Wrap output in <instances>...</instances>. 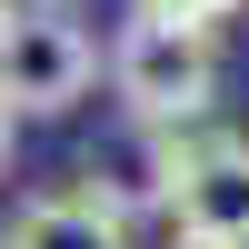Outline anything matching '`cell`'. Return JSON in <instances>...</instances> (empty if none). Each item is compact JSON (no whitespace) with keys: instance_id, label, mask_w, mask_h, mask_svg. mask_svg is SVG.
<instances>
[{"instance_id":"5","label":"cell","mask_w":249,"mask_h":249,"mask_svg":"<svg viewBox=\"0 0 249 249\" xmlns=\"http://www.w3.org/2000/svg\"><path fill=\"white\" fill-rule=\"evenodd\" d=\"M130 10H160V20H199V30H219V20H239L249 0H130Z\"/></svg>"},{"instance_id":"8","label":"cell","mask_w":249,"mask_h":249,"mask_svg":"<svg viewBox=\"0 0 249 249\" xmlns=\"http://www.w3.org/2000/svg\"><path fill=\"white\" fill-rule=\"evenodd\" d=\"M0 10H10V0H0Z\"/></svg>"},{"instance_id":"3","label":"cell","mask_w":249,"mask_h":249,"mask_svg":"<svg viewBox=\"0 0 249 249\" xmlns=\"http://www.w3.org/2000/svg\"><path fill=\"white\" fill-rule=\"evenodd\" d=\"M160 210L199 249H249V130H190V160Z\"/></svg>"},{"instance_id":"4","label":"cell","mask_w":249,"mask_h":249,"mask_svg":"<svg viewBox=\"0 0 249 249\" xmlns=\"http://www.w3.org/2000/svg\"><path fill=\"white\" fill-rule=\"evenodd\" d=\"M0 249H130V210L110 199L100 170H70L0 219Z\"/></svg>"},{"instance_id":"2","label":"cell","mask_w":249,"mask_h":249,"mask_svg":"<svg viewBox=\"0 0 249 249\" xmlns=\"http://www.w3.org/2000/svg\"><path fill=\"white\" fill-rule=\"evenodd\" d=\"M100 80V40L70 0H10L0 10V110L10 120H70Z\"/></svg>"},{"instance_id":"6","label":"cell","mask_w":249,"mask_h":249,"mask_svg":"<svg viewBox=\"0 0 249 249\" xmlns=\"http://www.w3.org/2000/svg\"><path fill=\"white\" fill-rule=\"evenodd\" d=\"M10 150H20V120L0 110V179H10Z\"/></svg>"},{"instance_id":"7","label":"cell","mask_w":249,"mask_h":249,"mask_svg":"<svg viewBox=\"0 0 249 249\" xmlns=\"http://www.w3.org/2000/svg\"><path fill=\"white\" fill-rule=\"evenodd\" d=\"M170 249H199V239H170Z\"/></svg>"},{"instance_id":"1","label":"cell","mask_w":249,"mask_h":249,"mask_svg":"<svg viewBox=\"0 0 249 249\" xmlns=\"http://www.w3.org/2000/svg\"><path fill=\"white\" fill-rule=\"evenodd\" d=\"M100 70H110V100L130 130H199V120L219 110V30H199V20H160V10H130L110 30V50H100Z\"/></svg>"}]
</instances>
